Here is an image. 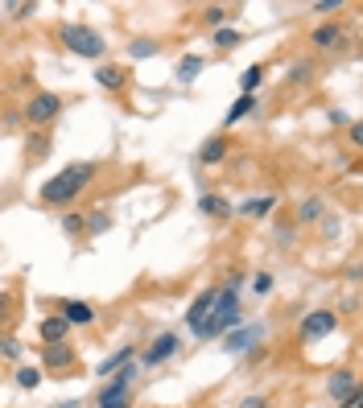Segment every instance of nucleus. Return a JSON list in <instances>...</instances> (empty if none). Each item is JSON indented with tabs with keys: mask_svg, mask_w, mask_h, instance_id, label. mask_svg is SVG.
Segmentation results:
<instances>
[{
	"mask_svg": "<svg viewBox=\"0 0 363 408\" xmlns=\"http://www.w3.org/2000/svg\"><path fill=\"white\" fill-rule=\"evenodd\" d=\"M91 182H96V165H91V161H74V165L58 169L46 186H42V202H46V206H71Z\"/></svg>",
	"mask_w": 363,
	"mask_h": 408,
	"instance_id": "obj_1",
	"label": "nucleus"
},
{
	"mask_svg": "<svg viewBox=\"0 0 363 408\" xmlns=\"http://www.w3.org/2000/svg\"><path fill=\"white\" fill-rule=\"evenodd\" d=\"M243 322V313H240V288H219L215 293V305H211V322H207V334L202 338H219V334H227V330H236Z\"/></svg>",
	"mask_w": 363,
	"mask_h": 408,
	"instance_id": "obj_2",
	"label": "nucleus"
},
{
	"mask_svg": "<svg viewBox=\"0 0 363 408\" xmlns=\"http://www.w3.org/2000/svg\"><path fill=\"white\" fill-rule=\"evenodd\" d=\"M58 42L71 49V54H79V58H103V49H108L99 29H91V25H71V21L58 29Z\"/></svg>",
	"mask_w": 363,
	"mask_h": 408,
	"instance_id": "obj_3",
	"label": "nucleus"
},
{
	"mask_svg": "<svg viewBox=\"0 0 363 408\" xmlns=\"http://www.w3.org/2000/svg\"><path fill=\"white\" fill-rule=\"evenodd\" d=\"M132 380H137V363H124L116 375H108V384L99 387L96 408H132Z\"/></svg>",
	"mask_w": 363,
	"mask_h": 408,
	"instance_id": "obj_4",
	"label": "nucleus"
},
{
	"mask_svg": "<svg viewBox=\"0 0 363 408\" xmlns=\"http://www.w3.org/2000/svg\"><path fill=\"white\" fill-rule=\"evenodd\" d=\"M21 116L33 124V128H42V124H50V120H58V116H62V99L54 95V91H38V95L25 103Z\"/></svg>",
	"mask_w": 363,
	"mask_h": 408,
	"instance_id": "obj_5",
	"label": "nucleus"
},
{
	"mask_svg": "<svg viewBox=\"0 0 363 408\" xmlns=\"http://www.w3.org/2000/svg\"><path fill=\"white\" fill-rule=\"evenodd\" d=\"M335 326H339V313L335 310H314V313L301 317V338H306V342H318V338L335 334Z\"/></svg>",
	"mask_w": 363,
	"mask_h": 408,
	"instance_id": "obj_6",
	"label": "nucleus"
},
{
	"mask_svg": "<svg viewBox=\"0 0 363 408\" xmlns=\"http://www.w3.org/2000/svg\"><path fill=\"white\" fill-rule=\"evenodd\" d=\"M260 338H265V322H256V326H236V330H227V342H223V351H231V355H243V351H252Z\"/></svg>",
	"mask_w": 363,
	"mask_h": 408,
	"instance_id": "obj_7",
	"label": "nucleus"
},
{
	"mask_svg": "<svg viewBox=\"0 0 363 408\" xmlns=\"http://www.w3.org/2000/svg\"><path fill=\"white\" fill-rule=\"evenodd\" d=\"M215 293H219V288H207L202 297H194L190 313H186V326H190V330H194L198 338L207 334V322H211V305H215Z\"/></svg>",
	"mask_w": 363,
	"mask_h": 408,
	"instance_id": "obj_8",
	"label": "nucleus"
},
{
	"mask_svg": "<svg viewBox=\"0 0 363 408\" xmlns=\"http://www.w3.org/2000/svg\"><path fill=\"white\" fill-rule=\"evenodd\" d=\"M178 346H182V342H178V334H173V330H166V334H157L153 338V346H149L145 351V367H157V363H166V359H173V355H178Z\"/></svg>",
	"mask_w": 363,
	"mask_h": 408,
	"instance_id": "obj_9",
	"label": "nucleus"
},
{
	"mask_svg": "<svg viewBox=\"0 0 363 408\" xmlns=\"http://www.w3.org/2000/svg\"><path fill=\"white\" fill-rule=\"evenodd\" d=\"M58 317H62L67 326H91V322H96V310H91L87 301H62V305H58Z\"/></svg>",
	"mask_w": 363,
	"mask_h": 408,
	"instance_id": "obj_10",
	"label": "nucleus"
},
{
	"mask_svg": "<svg viewBox=\"0 0 363 408\" xmlns=\"http://www.w3.org/2000/svg\"><path fill=\"white\" fill-rule=\"evenodd\" d=\"M42 363H46L50 371H67L74 367V351L67 342H54V346H42Z\"/></svg>",
	"mask_w": 363,
	"mask_h": 408,
	"instance_id": "obj_11",
	"label": "nucleus"
},
{
	"mask_svg": "<svg viewBox=\"0 0 363 408\" xmlns=\"http://www.w3.org/2000/svg\"><path fill=\"white\" fill-rule=\"evenodd\" d=\"M198 211L211 215V218H231L236 215V206H231L223 194H202V198H198Z\"/></svg>",
	"mask_w": 363,
	"mask_h": 408,
	"instance_id": "obj_12",
	"label": "nucleus"
},
{
	"mask_svg": "<svg viewBox=\"0 0 363 408\" xmlns=\"http://www.w3.org/2000/svg\"><path fill=\"white\" fill-rule=\"evenodd\" d=\"M103 231H112V215L96 206V211H83V235H103Z\"/></svg>",
	"mask_w": 363,
	"mask_h": 408,
	"instance_id": "obj_13",
	"label": "nucleus"
},
{
	"mask_svg": "<svg viewBox=\"0 0 363 408\" xmlns=\"http://www.w3.org/2000/svg\"><path fill=\"white\" fill-rule=\"evenodd\" d=\"M277 211V194H260V198H248L240 206V215H248V218H265V215H272Z\"/></svg>",
	"mask_w": 363,
	"mask_h": 408,
	"instance_id": "obj_14",
	"label": "nucleus"
},
{
	"mask_svg": "<svg viewBox=\"0 0 363 408\" xmlns=\"http://www.w3.org/2000/svg\"><path fill=\"white\" fill-rule=\"evenodd\" d=\"M227 148H231V144H227V136H211V141L198 148V161H202V165H219V161L227 157Z\"/></svg>",
	"mask_w": 363,
	"mask_h": 408,
	"instance_id": "obj_15",
	"label": "nucleus"
},
{
	"mask_svg": "<svg viewBox=\"0 0 363 408\" xmlns=\"http://www.w3.org/2000/svg\"><path fill=\"white\" fill-rule=\"evenodd\" d=\"M124 363H132V346H120V351H112V355H108V359H99V380H108V375H116V371H120Z\"/></svg>",
	"mask_w": 363,
	"mask_h": 408,
	"instance_id": "obj_16",
	"label": "nucleus"
},
{
	"mask_svg": "<svg viewBox=\"0 0 363 408\" xmlns=\"http://www.w3.org/2000/svg\"><path fill=\"white\" fill-rule=\"evenodd\" d=\"M326 392H330V400H335V404L347 400V396L355 392V375H351V371H335V375H330V384H326Z\"/></svg>",
	"mask_w": 363,
	"mask_h": 408,
	"instance_id": "obj_17",
	"label": "nucleus"
},
{
	"mask_svg": "<svg viewBox=\"0 0 363 408\" xmlns=\"http://www.w3.org/2000/svg\"><path fill=\"white\" fill-rule=\"evenodd\" d=\"M67 330H71V326H67L62 317H46V322L38 326V334H42V342H46V346H54V342H67Z\"/></svg>",
	"mask_w": 363,
	"mask_h": 408,
	"instance_id": "obj_18",
	"label": "nucleus"
},
{
	"mask_svg": "<svg viewBox=\"0 0 363 408\" xmlns=\"http://www.w3.org/2000/svg\"><path fill=\"white\" fill-rule=\"evenodd\" d=\"M339 42H342V25L326 21V25H318V29H314V46L318 49H335Z\"/></svg>",
	"mask_w": 363,
	"mask_h": 408,
	"instance_id": "obj_19",
	"label": "nucleus"
},
{
	"mask_svg": "<svg viewBox=\"0 0 363 408\" xmlns=\"http://www.w3.org/2000/svg\"><path fill=\"white\" fill-rule=\"evenodd\" d=\"M96 83L103 87V91H124L128 74H124L120 66H99V71H96Z\"/></svg>",
	"mask_w": 363,
	"mask_h": 408,
	"instance_id": "obj_20",
	"label": "nucleus"
},
{
	"mask_svg": "<svg viewBox=\"0 0 363 408\" xmlns=\"http://www.w3.org/2000/svg\"><path fill=\"white\" fill-rule=\"evenodd\" d=\"M198 74H202V54H186L178 62V83H194Z\"/></svg>",
	"mask_w": 363,
	"mask_h": 408,
	"instance_id": "obj_21",
	"label": "nucleus"
},
{
	"mask_svg": "<svg viewBox=\"0 0 363 408\" xmlns=\"http://www.w3.org/2000/svg\"><path fill=\"white\" fill-rule=\"evenodd\" d=\"M248 112H256V99H252V95L236 99V103H231V107H227V116H223V124H227V128H231V124H236V120H243V116H248Z\"/></svg>",
	"mask_w": 363,
	"mask_h": 408,
	"instance_id": "obj_22",
	"label": "nucleus"
},
{
	"mask_svg": "<svg viewBox=\"0 0 363 408\" xmlns=\"http://www.w3.org/2000/svg\"><path fill=\"white\" fill-rule=\"evenodd\" d=\"M322 211H326V202H322V198H306V202L297 206V223H318Z\"/></svg>",
	"mask_w": 363,
	"mask_h": 408,
	"instance_id": "obj_23",
	"label": "nucleus"
},
{
	"mask_svg": "<svg viewBox=\"0 0 363 408\" xmlns=\"http://www.w3.org/2000/svg\"><path fill=\"white\" fill-rule=\"evenodd\" d=\"M260 78H265V66H248V71L240 74V87H243V95H252V91L260 87Z\"/></svg>",
	"mask_w": 363,
	"mask_h": 408,
	"instance_id": "obj_24",
	"label": "nucleus"
},
{
	"mask_svg": "<svg viewBox=\"0 0 363 408\" xmlns=\"http://www.w3.org/2000/svg\"><path fill=\"white\" fill-rule=\"evenodd\" d=\"M240 42H243L240 29H227V25H223V29H215V46H219V49H231V46H240Z\"/></svg>",
	"mask_w": 363,
	"mask_h": 408,
	"instance_id": "obj_25",
	"label": "nucleus"
},
{
	"mask_svg": "<svg viewBox=\"0 0 363 408\" xmlns=\"http://www.w3.org/2000/svg\"><path fill=\"white\" fill-rule=\"evenodd\" d=\"M17 384H21L25 392H33V387L42 384V371H38V367H21V371H17Z\"/></svg>",
	"mask_w": 363,
	"mask_h": 408,
	"instance_id": "obj_26",
	"label": "nucleus"
},
{
	"mask_svg": "<svg viewBox=\"0 0 363 408\" xmlns=\"http://www.w3.org/2000/svg\"><path fill=\"white\" fill-rule=\"evenodd\" d=\"M0 355H4V359H21V342L13 334H0Z\"/></svg>",
	"mask_w": 363,
	"mask_h": 408,
	"instance_id": "obj_27",
	"label": "nucleus"
},
{
	"mask_svg": "<svg viewBox=\"0 0 363 408\" xmlns=\"http://www.w3.org/2000/svg\"><path fill=\"white\" fill-rule=\"evenodd\" d=\"M202 21L211 25V29H223V21H227V8H219V4H211V8H202Z\"/></svg>",
	"mask_w": 363,
	"mask_h": 408,
	"instance_id": "obj_28",
	"label": "nucleus"
},
{
	"mask_svg": "<svg viewBox=\"0 0 363 408\" xmlns=\"http://www.w3.org/2000/svg\"><path fill=\"white\" fill-rule=\"evenodd\" d=\"M128 54H132V58H153V54H157V42L141 37V42H132V46H128Z\"/></svg>",
	"mask_w": 363,
	"mask_h": 408,
	"instance_id": "obj_29",
	"label": "nucleus"
},
{
	"mask_svg": "<svg viewBox=\"0 0 363 408\" xmlns=\"http://www.w3.org/2000/svg\"><path fill=\"white\" fill-rule=\"evenodd\" d=\"M62 231L67 235H83V211H71V215L62 218Z\"/></svg>",
	"mask_w": 363,
	"mask_h": 408,
	"instance_id": "obj_30",
	"label": "nucleus"
},
{
	"mask_svg": "<svg viewBox=\"0 0 363 408\" xmlns=\"http://www.w3.org/2000/svg\"><path fill=\"white\" fill-rule=\"evenodd\" d=\"M4 13H8L13 21H25V17H33V13H38V4H4Z\"/></svg>",
	"mask_w": 363,
	"mask_h": 408,
	"instance_id": "obj_31",
	"label": "nucleus"
},
{
	"mask_svg": "<svg viewBox=\"0 0 363 408\" xmlns=\"http://www.w3.org/2000/svg\"><path fill=\"white\" fill-rule=\"evenodd\" d=\"M25 148H29V157H46V136H42V132H33V136L25 141Z\"/></svg>",
	"mask_w": 363,
	"mask_h": 408,
	"instance_id": "obj_32",
	"label": "nucleus"
},
{
	"mask_svg": "<svg viewBox=\"0 0 363 408\" xmlns=\"http://www.w3.org/2000/svg\"><path fill=\"white\" fill-rule=\"evenodd\" d=\"M252 288H256V293H272V272H256V276H252Z\"/></svg>",
	"mask_w": 363,
	"mask_h": 408,
	"instance_id": "obj_33",
	"label": "nucleus"
},
{
	"mask_svg": "<svg viewBox=\"0 0 363 408\" xmlns=\"http://www.w3.org/2000/svg\"><path fill=\"white\" fill-rule=\"evenodd\" d=\"M240 408H272V404H268L265 396H243V400H240Z\"/></svg>",
	"mask_w": 363,
	"mask_h": 408,
	"instance_id": "obj_34",
	"label": "nucleus"
},
{
	"mask_svg": "<svg viewBox=\"0 0 363 408\" xmlns=\"http://www.w3.org/2000/svg\"><path fill=\"white\" fill-rule=\"evenodd\" d=\"M310 74H314V66L306 62V66H293V71H289V78H293V83H301V78H310Z\"/></svg>",
	"mask_w": 363,
	"mask_h": 408,
	"instance_id": "obj_35",
	"label": "nucleus"
},
{
	"mask_svg": "<svg viewBox=\"0 0 363 408\" xmlns=\"http://www.w3.org/2000/svg\"><path fill=\"white\" fill-rule=\"evenodd\" d=\"M314 8H318V13H339V8H342V0H318Z\"/></svg>",
	"mask_w": 363,
	"mask_h": 408,
	"instance_id": "obj_36",
	"label": "nucleus"
},
{
	"mask_svg": "<svg viewBox=\"0 0 363 408\" xmlns=\"http://www.w3.org/2000/svg\"><path fill=\"white\" fill-rule=\"evenodd\" d=\"M339 404H342V408H359V404H363V392H359V387H355V392H351L347 400H339Z\"/></svg>",
	"mask_w": 363,
	"mask_h": 408,
	"instance_id": "obj_37",
	"label": "nucleus"
},
{
	"mask_svg": "<svg viewBox=\"0 0 363 408\" xmlns=\"http://www.w3.org/2000/svg\"><path fill=\"white\" fill-rule=\"evenodd\" d=\"M351 144H355V148L363 144V128H359V124H351Z\"/></svg>",
	"mask_w": 363,
	"mask_h": 408,
	"instance_id": "obj_38",
	"label": "nucleus"
}]
</instances>
